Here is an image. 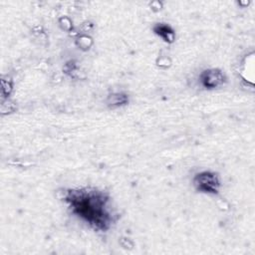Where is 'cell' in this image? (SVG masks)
Instances as JSON below:
<instances>
[{"label": "cell", "instance_id": "cell-1", "mask_svg": "<svg viewBox=\"0 0 255 255\" xmlns=\"http://www.w3.org/2000/svg\"><path fill=\"white\" fill-rule=\"evenodd\" d=\"M66 200L73 212L97 229L109 228L112 217L109 211L108 197L101 191L90 188L73 189Z\"/></svg>", "mask_w": 255, "mask_h": 255}, {"label": "cell", "instance_id": "cell-2", "mask_svg": "<svg viewBox=\"0 0 255 255\" xmlns=\"http://www.w3.org/2000/svg\"><path fill=\"white\" fill-rule=\"evenodd\" d=\"M193 182L197 190L205 193H216L220 186L218 176L210 171H203L196 174Z\"/></svg>", "mask_w": 255, "mask_h": 255}, {"label": "cell", "instance_id": "cell-3", "mask_svg": "<svg viewBox=\"0 0 255 255\" xmlns=\"http://www.w3.org/2000/svg\"><path fill=\"white\" fill-rule=\"evenodd\" d=\"M225 81L224 75L215 69L204 71L200 76V82L206 89H214L223 85Z\"/></svg>", "mask_w": 255, "mask_h": 255}, {"label": "cell", "instance_id": "cell-4", "mask_svg": "<svg viewBox=\"0 0 255 255\" xmlns=\"http://www.w3.org/2000/svg\"><path fill=\"white\" fill-rule=\"evenodd\" d=\"M154 32L159 37H161L165 42L171 43L174 41L175 35L172 28L166 24H157L154 27Z\"/></svg>", "mask_w": 255, "mask_h": 255}, {"label": "cell", "instance_id": "cell-5", "mask_svg": "<svg viewBox=\"0 0 255 255\" xmlns=\"http://www.w3.org/2000/svg\"><path fill=\"white\" fill-rule=\"evenodd\" d=\"M126 101H127V98H126L125 96H123V95H120V94H118V95H113V96L111 97V103H112V105L120 106V105L126 103Z\"/></svg>", "mask_w": 255, "mask_h": 255}]
</instances>
